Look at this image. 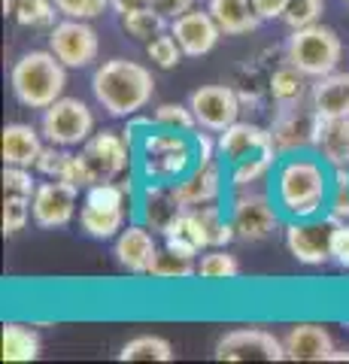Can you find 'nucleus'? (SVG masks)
<instances>
[{"instance_id":"f257e3e1","label":"nucleus","mask_w":349,"mask_h":364,"mask_svg":"<svg viewBox=\"0 0 349 364\" xmlns=\"http://www.w3.org/2000/svg\"><path fill=\"white\" fill-rule=\"evenodd\" d=\"M331 186L325 161L291 155L276 170V203L291 219H313L331 200Z\"/></svg>"},{"instance_id":"f03ea898","label":"nucleus","mask_w":349,"mask_h":364,"mask_svg":"<svg viewBox=\"0 0 349 364\" xmlns=\"http://www.w3.org/2000/svg\"><path fill=\"white\" fill-rule=\"evenodd\" d=\"M92 91L97 97V104L104 107L109 116L116 119H131L155 95V79L152 70L137 61L128 58H109L95 70L92 76Z\"/></svg>"},{"instance_id":"7ed1b4c3","label":"nucleus","mask_w":349,"mask_h":364,"mask_svg":"<svg viewBox=\"0 0 349 364\" xmlns=\"http://www.w3.org/2000/svg\"><path fill=\"white\" fill-rule=\"evenodd\" d=\"M9 85L21 107L28 109H46L58 97H64L67 85V67L58 61V55L49 52H28L13 64Z\"/></svg>"},{"instance_id":"20e7f679","label":"nucleus","mask_w":349,"mask_h":364,"mask_svg":"<svg viewBox=\"0 0 349 364\" xmlns=\"http://www.w3.org/2000/svg\"><path fill=\"white\" fill-rule=\"evenodd\" d=\"M198 161V152L186 134H176L173 128L149 131L140 140V170L149 182L173 186L176 179L188 173V167Z\"/></svg>"},{"instance_id":"39448f33","label":"nucleus","mask_w":349,"mask_h":364,"mask_svg":"<svg viewBox=\"0 0 349 364\" xmlns=\"http://www.w3.org/2000/svg\"><path fill=\"white\" fill-rule=\"evenodd\" d=\"M343 55V43L337 37V31L325 25H307L291 31V37L286 43V61L291 67H298L304 76H328L337 70V61Z\"/></svg>"},{"instance_id":"423d86ee","label":"nucleus","mask_w":349,"mask_h":364,"mask_svg":"<svg viewBox=\"0 0 349 364\" xmlns=\"http://www.w3.org/2000/svg\"><path fill=\"white\" fill-rule=\"evenodd\" d=\"M40 131L55 146H82L95 131V116L80 97H58L52 107L43 109Z\"/></svg>"},{"instance_id":"0eeeda50","label":"nucleus","mask_w":349,"mask_h":364,"mask_svg":"<svg viewBox=\"0 0 349 364\" xmlns=\"http://www.w3.org/2000/svg\"><path fill=\"white\" fill-rule=\"evenodd\" d=\"M340 219L334 213H328L325 219L313 215V219H295L286 228V246L301 264H313L319 267L331 258V243H334V231Z\"/></svg>"},{"instance_id":"6e6552de","label":"nucleus","mask_w":349,"mask_h":364,"mask_svg":"<svg viewBox=\"0 0 349 364\" xmlns=\"http://www.w3.org/2000/svg\"><path fill=\"white\" fill-rule=\"evenodd\" d=\"M80 158L85 161L92 186H97V182H112L116 176L125 173L131 164V143L125 140V134L104 131V134L88 136L82 143Z\"/></svg>"},{"instance_id":"1a4fd4ad","label":"nucleus","mask_w":349,"mask_h":364,"mask_svg":"<svg viewBox=\"0 0 349 364\" xmlns=\"http://www.w3.org/2000/svg\"><path fill=\"white\" fill-rule=\"evenodd\" d=\"M216 361H283L286 358V343L274 337L264 328H234L225 334L216 352Z\"/></svg>"},{"instance_id":"9d476101","label":"nucleus","mask_w":349,"mask_h":364,"mask_svg":"<svg viewBox=\"0 0 349 364\" xmlns=\"http://www.w3.org/2000/svg\"><path fill=\"white\" fill-rule=\"evenodd\" d=\"M231 225H234V231H237V240L258 243L274 234V228L279 225V215L274 210V200H270L264 191L243 188V191H237V198H234Z\"/></svg>"},{"instance_id":"9b49d317","label":"nucleus","mask_w":349,"mask_h":364,"mask_svg":"<svg viewBox=\"0 0 349 364\" xmlns=\"http://www.w3.org/2000/svg\"><path fill=\"white\" fill-rule=\"evenodd\" d=\"M49 49L58 55V61L64 67H88L97 61L100 43H97V31L82 18H64L52 28L49 33Z\"/></svg>"},{"instance_id":"f8f14e48","label":"nucleus","mask_w":349,"mask_h":364,"mask_svg":"<svg viewBox=\"0 0 349 364\" xmlns=\"http://www.w3.org/2000/svg\"><path fill=\"white\" fill-rule=\"evenodd\" d=\"M188 107L195 112L200 128L216 131V134L231 128L240 116V97L231 85H200L191 91Z\"/></svg>"},{"instance_id":"ddd939ff","label":"nucleus","mask_w":349,"mask_h":364,"mask_svg":"<svg viewBox=\"0 0 349 364\" xmlns=\"http://www.w3.org/2000/svg\"><path fill=\"white\" fill-rule=\"evenodd\" d=\"M76 200H80V186H73V182H67V179L40 182L31 198L33 222L40 228H64L73 219Z\"/></svg>"},{"instance_id":"4468645a","label":"nucleus","mask_w":349,"mask_h":364,"mask_svg":"<svg viewBox=\"0 0 349 364\" xmlns=\"http://www.w3.org/2000/svg\"><path fill=\"white\" fill-rule=\"evenodd\" d=\"M219 191H222V173L216 158L213 161H198L191 173H186L171 186V195L179 210H198L207 207V203H216Z\"/></svg>"},{"instance_id":"2eb2a0df","label":"nucleus","mask_w":349,"mask_h":364,"mask_svg":"<svg viewBox=\"0 0 349 364\" xmlns=\"http://www.w3.org/2000/svg\"><path fill=\"white\" fill-rule=\"evenodd\" d=\"M171 33L176 37V43L183 46V52L188 58H200L216 49V43L222 37V28L216 25V18L210 16V9H188L186 16H179L171 21Z\"/></svg>"},{"instance_id":"dca6fc26","label":"nucleus","mask_w":349,"mask_h":364,"mask_svg":"<svg viewBox=\"0 0 349 364\" xmlns=\"http://www.w3.org/2000/svg\"><path fill=\"white\" fill-rule=\"evenodd\" d=\"M316 109L310 107V112H301V107H289V109H279V119L274 122V146L276 152H295L304 149V146H313L316 143Z\"/></svg>"},{"instance_id":"f3484780","label":"nucleus","mask_w":349,"mask_h":364,"mask_svg":"<svg viewBox=\"0 0 349 364\" xmlns=\"http://www.w3.org/2000/svg\"><path fill=\"white\" fill-rule=\"evenodd\" d=\"M219 152L228 158L231 164H237L255 152H276V146H274V134L262 128V124L234 122L231 128H225L219 136Z\"/></svg>"},{"instance_id":"a211bd4d","label":"nucleus","mask_w":349,"mask_h":364,"mask_svg":"<svg viewBox=\"0 0 349 364\" xmlns=\"http://www.w3.org/2000/svg\"><path fill=\"white\" fill-rule=\"evenodd\" d=\"M283 343L289 361H328L334 352V340L322 325H291Z\"/></svg>"},{"instance_id":"6ab92c4d","label":"nucleus","mask_w":349,"mask_h":364,"mask_svg":"<svg viewBox=\"0 0 349 364\" xmlns=\"http://www.w3.org/2000/svg\"><path fill=\"white\" fill-rule=\"evenodd\" d=\"M159 258V246H155L152 234L140 225L125 228L116 237V261L131 273H152V264Z\"/></svg>"},{"instance_id":"aec40b11","label":"nucleus","mask_w":349,"mask_h":364,"mask_svg":"<svg viewBox=\"0 0 349 364\" xmlns=\"http://www.w3.org/2000/svg\"><path fill=\"white\" fill-rule=\"evenodd\" d=\"M310 107L322 119H343L349 116V73L319 76L310 88Z\"/></svg>"},{"instance_id":"412c9836","label":"nucleus","mask_w":349,"mask_h":364,"mask_svg":"<svg viewBox=\"0 0 349 364\" xmlns=\"http://www.w3.org/2000/svg\"><path fill=\"white\" fill-rule=\"evenodd\" d=\"M316 152L328 167L349 170V116L316 122Z\"/></svg>"},{"instance_id":"4be33fe9","label":"nucleus","mask_w":349,"mask_h":364,"mask_svg":"<svg viewBox=\"0 0 349 364\" xmlns=\"http://www.w3.org/2000/svg\"><path fill=\"white\" fill-rule=\"evenodd\" d=\"M43 131L31 128V124H6L4 128V161L16 167H33L43 152Z\"/></svg>"},{"instance_id":"5701e85b","label":"nucleus","mask_w":349,"mask_h":364,"mask_svg":"<svg viewBox=\"0 0 349 364\" xmlns=\"http://www.w3.org/2000/svg\"><path fill=\"white\" fill-rule=\"evenodd\" d=\"M210 16L216 18V25L222 28L225 37H240L258 28V13L252 6V0H210L207 4Z\"/></svg>"},{"instance_id":"b1692460","label":"nucleus","mask_w":349,"mask_h":364,"mask_svg":"<svg viewBox=\"0 0 349 364\" xmlns=\"http://www.w3.org/2000/svg\"><path fill=\"white\" fill-rule=\"evenodd\" d=\"M80 225L95 240H112V237H119L125 231V207H95V203H82Z\"/></svg>"},{"instance_id":"393cba45","label":"nucleus","mask_w":349,"mask_h":364,"mask_svg":"<svg viewBox=\"0 0 349 364\" xmlns=\"http://www.w3.org/2000/svg\"><path fill=\"white\" fill-rule=\"evenodd\" d=\"M4 13L25 28H55V0H4Z\"/></svg>"},{"instance_id":"a878e982","label":"nucleus","mask_w":349,"mask_h":364,"mask_svg":"<svg viewBox=\"0 0 349 364\" xmlns=\"http://www.w3.org/2000/svg\"><path fill=\"white\" fill-rule=\"evenodd\" d=\"M40 355V337L28 325H4V361H33Z\"/></svg>"},{"instance_id":"bb28decb","label":"nucleus","mask_w":349,"mask_h":364,"mask_svg":"<svg viewBox=\"0 0 349 364\" xmlns=\"http://www.w3.org/2000/svg\"><path fill=\"white\" fill-rule=\"evenodd\" d=\"M179 213L176 200L171 195V186H161V182H149V188H146V222H149L152 231H164L167 222L173 219Z\"/></svg>"},{"instance_id":"cd10ccee","label":"nucleus","mask_w":349,"mask_h":364,"mask_svg":"<svg viewBox=\"0 0 349 364\" xmlns=\"http://www.w3.org/2000/svg\"><path fill=\"white\" fill-rule=\"evenodd\" d=\"M171 358H173L171 340L155 337V334L134 337L119 352V361H171Z\"/></svg>"},{"instance_id":"c85d7f7f","label":"nucleus","mask_w":349,"mask_h":364,"mask_svg":"<svg viewBox=\"0 0 349 364\" xmlns=\"http://www.w3.org/2000/svg\"><path fill=\"white\" fill-rule=\"evenodd\" d=\"M279 152H255L249 158L234 164L231 170V186L234 191H243V188H252L255 182H262L270 170H274V161H276Z\"/></svg>"},{"instance_id":"c756f323","label":"nucleus","mask_w":349,"mask_h":364,"mask_svg":"<svg viewBox=\"0 0 349 364\" xmlns=\"http://www.w3.org/2000/svg\"><path fill=\"white\" fill-rule=\"evenodd\" d=\"M270 91H274V100L279 104V109H289V107H301V97H304V73L298 67H283L270 76Z\"/></svg>"},{"instance_id":"7c9ffc66","label":"nucleus","mask_w":349,"mask_h":364,"mask_svg":"<svg viewBox=\"0 0 349 364\" xmlns=\"http://www.w3.org/2000/svg\"><path fill=\"white\" fill-rule=\"evenodd\" d=\"M167 21H171V18H164L155 6H146V9H137V13L122 16V28H125L134 40L149 43L155 37H161L164 28H167Z\"/></svg>"},{"instance_id":"2f4dec72","label":"nucleus","mask_w":349,"mask_h":364,"mask_svg":"<svg viewBox=\"0 0 349 364\" xmlns=\"http://www.w3.org/2000/svg\"><path fill=\"white\" fill-rule=\"evenodd\" d=\"M198 277H204V279H234V277H240V264H237V258H234L231 252H225L222 246H213L198 261Z\"/></svg>"},{"instance_id":"473e14b6","label":"nucleus","mask_w":349,"mask_h":364,"mask_svg":"<svg viewBox=\"0 0 349 364\" xmlns=\"http://www.w3.org/2000/svg\"><path fill=\"white\" fill-rule=\"evenodd\" d=\"M195 273H198L195 258L179 255L173 249H164V252H159V258H155L149 277H159V279H176L179 277L183 279V277H195Z\"/></svg>"},{"instance_id":"72a5a7b5","label":"nucleus","mask_w":349,"mask_h":364,"mask_svg":"<svg viewBox=\"0 0 349 364\" xmlns=\"http://www.w3.org/2000/svg\"><path fill=\"white\" fill-rule=\"evenodd\" d=\"M146 55H149V58L155 61L161 67V70H173V67L183 61V46L176 43V37L171 33V37H167V33H161V37H155V40H149L146 43Z\"/></svg>"},{"instance_id":"f704fd0d","label":"nucleus","mask_w":349,"mask_h":364,"mask_svg":"<svg viewBox=\"0 0 349 364\" xmlns=\"http://www.w3.org/2000/svg\"><path fill=\"white\" fill-rule=\"evenodd\" d=\"M322 9H325V0H289L286 13H283V21L291 31L316 25V21L322 18Z\"/></svg>"},{"instance_id":"c9c22d12","label":"nucleus","mask_w":349,"mask_h":364,"mask_svg":"<svg viewBox=\"0 0 349 364\" xmlns=\"http://www.w3.org/2000/svg\"><path fill=\"white\" fill-rule=\"evenodd\" d=\"M40 182L31 176V167L6 164L4 170V198H33Z\"/></svg>"},{"instance_id":"e433bc0d","label":"nucleus","mask_w":349,"mask_h":364,"mask_svg":"<svg viewBox=\"0 0 349 364\" xmlns=\"http://www.w3.org/2000/svg\"><path fill=\"white\" fill-rule=\"evenodd\" d=\"M155 124H159V128H173V131H195L198 119H195V112H191V107L161 104L155 109Z\"/></svg>"},{"instance_id":"4c0bfd02","label":"nucleus","mask_w":349,"mask_h":364,"mask_svg":"<svg viewBox=\"0 0 349 364\" xmlns=\"http://www.w3.org/2000/svg\"><path fill=\"white\" fill-rule=\"evenodd\" d=\"M28 219H33L31 198H4V234L6 237L18 234L28 225Z\"/></svg>"},{"instance_id":"58836bf2","label":"nucleus","mask_w":349,"mask_h":364,"mask_svg":"<svg viewBox=\"0 0 349 364\" xmlns=\"http://www.w3.org/2000/svg\"><path fill=\"white\" fill-rule=\"evenodd\" d=\"M55 6H58V13L64 18L92 21V18H97L109 6V0H55Z\"/></svg>"},{"instance_id":"ea45409f","label":"nucleus","mask_w":349,"mask_h":364,"mask_svg":"<svg viewBox=\"0 0 349 364\" xmlns=\"http://www.w3.org/2000/svg\"><path fill=\"white\" fill-rule=\"evenodd\" d=\"M331 213H334L340 222H349V170H334Z\"/></svg>"},{"instance_id":"a19ab883","label":"nucleus","mask_w":349,"mask_h":364,"mask_svg":"<svg viewBox=\"0 0 349 364\" xmlns=\"http://www.w3.org/2000/svg\"><path fill=\"white\" fill-rule=\"evenodd\" d=\"M331 258L337 264L349 267V222H340L334 231V243H331Z\"/></svg>"},{"instance_id":"79ce46f5","label":"nucleus","mask_w":349,"mask_h":364,"mask_svg":"<svg viewBox=\"0 0 349 364\" xmlns=\"http://www.w3.org/2000/svg\"><path fill=\"white\" fill-rule=\"evenodd\" d=\"M252 6H255L258 18H262V21H270V18H283L286 6H289V0H252Z\"/></svg>"},{"instance_id":"37998d69","label":"nucleus","mask_w":349,"mask_h":364,"mask_svg":"<svg viewBox=\"0 0 349 364\" xmlns=\"http://www.w3.org/2000/svg\"><path fill=\"white\" fill-rule=\"evenodd\" d=\"M155 9L164 16V18H179L186 16L188 9H195V0H155Z\"/></svg>"},{"instance_id":"c03bdc74","label":"nucleus","mask_w":349,"mask_h":364,"mask_svg":"<svg viewBox=\"0 0 349 364\" xmlns=\"http://www.w3.org/2000/svg\"><path fill=\"white\" fill-rule=\"evenodd\" d=\"M109 6L116 9L119 16H128V13H137V9L155 6V0H109Z\"/></svg>"},{"instance_id":"a18cd8bd","label":"nucleus","mask_w":349,"mask_h":364,"mask_svg":"<svg viewBox=\"0 0 349 364\" xmlns=\"http://www.w3.org/2000/svg\"><path fill=\"white\" fill-rule=\"evenodd\" d=\"M195 152L198 161H213V140L207 134H195Z\"/></svg>"},{"instance_id":"49530a36","label":"nucleus","mask_w":349,"mask_h":364,"mask_svg":"<svg viewBox=\"0 0 349 364\" xmlns=\"http://www.w3.org/2000/svg\"><path fill=\"white\" fill-rule=\"evenodd\" d=\"M328 361H349V352H331Z\"/></svg>"}]
</instances>
